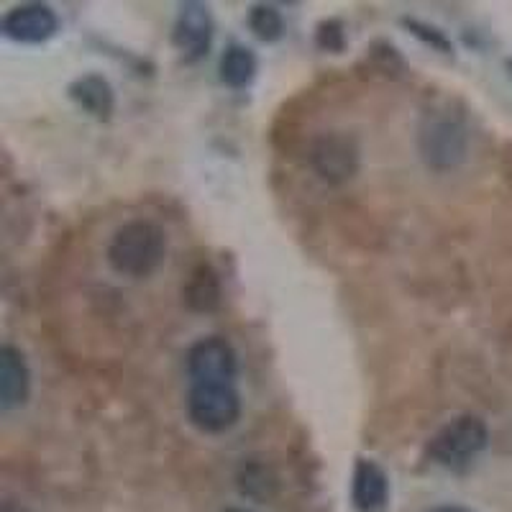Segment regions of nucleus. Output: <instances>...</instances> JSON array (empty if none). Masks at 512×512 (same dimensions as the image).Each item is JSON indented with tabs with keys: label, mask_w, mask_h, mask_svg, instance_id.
I'll return each mask as SVG.
<instances>
[{
	"label": "nucleus",
	"mask_w": 512,
	"mask_h": 512,
	"mask_svg": "<svg viewBox=\"0 0 512 512\" xmlns=\"http://www.w3.org/2000/svg\"><path fill=\"white\" fill-rule=\"evenodd\" d=\"M167 256V233L154 221H128L113 233L105 249L111 269L128 280H144L162 267Z\"/></svg>",
	"instance_id": "nucleus-1"
},
{
	"label": "nucleus",
	"mask_w": 512,
	"mask_h": 512,
	"mask_svg": "<svg viewBox=\"0 0 512 512\" xmlns=\"http://www.w3.org/2000/svg\"><path fill=\"white\" fill-rule=\"evenodd\" d=\"M185 405L190 423L213 436L231 431L241 418V395L236 384H190Z\"/></svg>",
	"instance_id": "nucleus-2"
},
{
	"label": "nucleus",
	"mask_w": 512,
	"mask_h": 512,
	"mask_svg": "<svg viewBox=\"0 0 512 512\" xmlns=\"http://www.w3.org/2000/svg\"><path fill=\"white\" fill-rule=\"evenodd\" d=\"M489 443V428L477 415H461L446 423L436 436L428 441V456L438 466L461 469L472 464Z\"/></svg>",
	"instance_id": "nucleus-3"
},
{
	"label": "nucleus",
	"mask_w": 512,
	"mask_h": 512,
	"mask_svg": "<svg viewBox=\"0 0 512 512\" xmlns=\"http://www.w3.org/2000/svg\"><path fill=\"white\" fill-rule=\"evenodd\" d=\"M236 374H239V359H236V351L226 338H200L187 351L190 384H236Z\"/></svg>",
	"instance_id": "nucleus-4"
},
{
	"label": "nucleus",
	"mask_w": 512,
	"mask_h": 512,
	"mask_svg": "<svg viewBox=\"0 0 512 512\" xmlns=\"http://www.w3.org/2000/svg\"><path fill=\"white\" fill-rule=\"evenodd\" d=\"M310 167L328 185H344L359 172V146L346 134H323L310 146Z\"/></svg>",
	"instance_id": "nucleus-5"
},
{
	"label": "nucleus",
	"mask_w": 512,
	"mask_h": 512,
	"mask_svg": "<svg viewBox=\"0 0 512 512\" xmlns=\"http://www.w3.org/2000/svg\"><path fill=\"white\" fill-rule=\"evenodd\" d=\"M420 154L433 169H451L466 154V131L448 116H433L420 128Z\"/></svg>",
	"instance_id": "nucleus-6"
},
{
	"label": "nucleus",
	"mask_w": 512,
	"mask_h": 512,
	"mask_svg": "<svg viewBox=\"0 0 512 512\" xmlns=\"http://www.w3.org/2000/svg\"><path fill=\"white\" fill-rule=\"evenodd\" d=\"M172 41L187 62H195L208 54L210 41H213V18L203 3H182L175 29H172Z\"/></svg>",
	"instance_id": "nucleus-7"
},
{
	"label": "nucleus",
	"mask_w": 512,
	"mask_h": 512,
	"mask_svg": "<svg viewBox=\"0 0 512 512\" xmlns=\"http://www.w3.org/2000/svg\"><path fill=\"white\" fill-rule=\"evenodd\" d=\"M57 29V13L44 3H24L3 18V34L18 44H44L57 34Z\"/></svg>",
	"instance_id": "nucleus-8"
},
{
	"label": "nucleus",
	"mask_w": 512,
	"mask_h": 512,
	"mask_svg": "<svg viewBox=\"0 0 512 512\" xmlns=\"http://www.w3.org/2000/svg\"><path fill=\"white\" fill-rule=\"evenodd\" d=\"M31 372L24 354L16 346L6 344L0 349V408L16 410L29 400Z\"/></svg>",
	"instance_id": "nucleus-9"
},
{
	"label": "nucleus",
	"mask_w": 512,
	"mask_h": 512,
	"mask_svg": "<svg viewBox=\"0 0 512 512\" xmlns=\"http://www.w3.org/2000/svg\"><path fill=\"white\" fill-rule=\"evenodd\" d=\"M390 479L379 464L369 459L356 461L354 479H351V500L361 512H372L387 502Z\"/></svg>",
	"instance_id": "nucleus-10"
},
{
	"label": "nucleus",
	"mask_w": 512,
	"mask_h": 512,
	"mask_svg": "<svg viewBox=\"0 0 512 512\" xmlns=\"http://www.w3.org/2000/svg\"><path fill=\"white\" fill-rule=\"evenodd\" d=\"M70 95L80 108L93 113L95 118H108L113 113V105H116L111 85L98 75L80 77L77 82H72Z\"/></svg>",
	"instance_id": "nucleus-11"
},
{
	"label": "nucleus",
	"mask_w": 512,
	"mask_h": 512,
	"mask_svg": "<svg viewBox=\"0 0 512 512\" xmlns=\"http://www.w3.org/2000/svg\"><path fill=\"white\" fill-rule=\"evenodd\" d=\"M256 57L244 44H231L221 57V80L233 90L249 88L256 77Z\"/></svg>",
	"instance_id": "nucleus-12"
},
{
	"label": "nucleus",
	"mask_w": 512,
	"mask_h": 512,
	"mask_svg": "<svg viewBox=\"0 0 512 512\" xmlns=\"http://www.w3.org/2000/svg\"><path fill=\"white\" fill-rule=\"evenodd\" d=\"M185 300L192 310H216L221 303V287H218L216 274L208 267H200L192 274L190 285L185 287Z\"/></svg>",
	"instance_id": "nucleus-13"
},
{
	"label": "nucleus",
	"mask_w": 512,
	"mask_h": 512,
	"mask_svg": "<svg viewBox=\"0 0 512 512\" xmlns=\"http://www.w3.org/2000/svg\"><path fill=\"white\" fill-rule=\"evenodd\" d=\"M249 29L256 39L277 41L285 31V18L274 6H254L249 11Z\"/></svg>",
	"instance_id": "nucleus-14"
},
{
	"label": "nucleus",
	"mask_w": 512,
	"mask_h": 512,
	"mask_svg": "<svg viewBox=\"0 0 512 512\" xmlns=\"http://www.w3.org/2000/svg\"><path fill=\"white\" fill-rule=\"evenodd\" d=\"M402 24L408 26L410 34L418 36V39L423 41V44H428L431 49H438V52H443V54L451 52V41H448L441 31L433 29V26L423 24V21H415V18H405Z\"/></svg>",
	"instance_id": "nucleus-15"
},
{
	"label": "nucleus",
	"mask_w": 512,
	"mask_h": 512,
	"mask_svg": "<svg viewBox=\"0 0 512 512\" xmlns=\"http://www.w3.org/2000/svg\"><path fill=\"white\" fill-rule=\"evenodd\" d=\"M318 44L323 49H328V52H341L344 49V31H341V26L336 21L320 26Z\"/></svg>",
	"instance_id": "nucleus-16"
},
{
	"label": "nucleus",
	"mask_w": 512,
	"mask_h": 512,
	"mask_svg": "<svg viewBox=\"0 0 512 512\" xmlns=\"http://www.w3.org/2000/svg\"><path fill=\"white\" fill-rule=\"evenodd\" d=\"M431 512H472V510H466V507H459V505H441V507H433Z\"/></svg>",
	"instance_id": "nucleus-17"
},
{
	"label": "nucleus",
	"mask_w": 512,
	"mask_h": 512,
	"mask_svg": "<svg viewBox=\"0 0 512 512\" xmlns=\"http://www.w3.org/2000/svg\"><path fill=\"white\" fill-rule=\"evenodd\" d=\"M226 512H251V510H241V507H231V510H226Z\"/></svg>",
	"instance_id": "nucleus-18"
},
{
	"label": "nucleus",
	"mask_w": 512,
	"mask_h": 512,
	"mask_svg": "<svg viewBox=\"0 0 512 512\" xmlns=\"http://www.w3.org/2000/svg\"><path fill=\"white\" fill-rule=\"evenodd\" d=\"M507 67H510V70H512V62H507Z\"/></svg>",
	"instance_id": "nucleus-19"
}]
</instances>
